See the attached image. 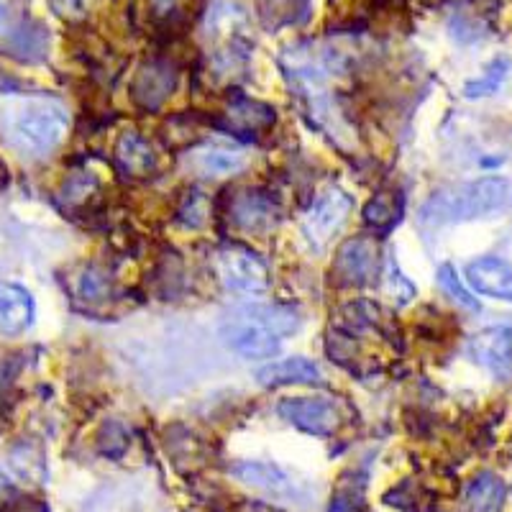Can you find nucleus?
<instances>
[{
	"instance_id": "4",
	"label": "nucleus",
	"mask_w": 512,
	"mask_h": 512,
	"mask_svg": "<svg viewBox=\"0 0 512 512\" xmlns=\"http://www.w3.org/2000/svg\"><path fill=\"white\" fill-rule=\"evenodd\" d=\"M233 477L246 484V487L272 497V500L290 502V505H300V502L310 500L308 487L303 482H297L280 464H272V461H241V464L233 466Z\"/></svg>"
},
{
	"instance_id": "16",
	"label": "nucleus",
	"mask_w": 512,
	"mask_h": 512,
	"mask_svg": "<svg viewBox=\"0 0 512 512\" xmlns=\"http://www.w3.org/2000/svg\"><path fill=\"white\" fill-rule=\"evenodd\" d=\"M505 482L497 474L482 472L466 487V507L469 512H500L505 505Z\"/></svg>"
},
{
	"instance_id": "8",
	"label": "nucleus",
	"mask_w": 512,
	"mask_h": 512,
	"mask_svg": "<svg viewBox=\"0 0 512 512\" xmlns=\"http://www.w3.org/2000/svg\"><path fill=\"white\" fill-rule=\"evenodd\" d=\"M466 282L477 295L512 303V267L500 256H482L466 267Z\"/></svg>"
},
{
	"instance_id": "10",
	"label": "nucleus",
	"mask_w": 512,
	"mask_h": 512,
	"mask_svg": "<svg viewBox=\"0 0 512 512\" xmlns=\"http://www.w3.org/2000/svg\"><path fill=\"white\" fill-rule=\"evenodd\" d=\"M336 269L351 285H364L379 272V244L374 239H364V236L349 239L338 251Z\"/></svg>"
},
{
	"instance_id": "1",
	"label": "nucleus",
	"mask_w": 512,
	"mask_h": 512,
	"mask_svg": "<svg viewBox=\"0 0 512 512\" xmlns=\"http://www.w3.org/2000/svg\"><path fill=\"white\" fill-rule=\"evenodd\" d=\"M300 326V318L285 305H246L228 315L221 326L223 344L241 359H272L282 346V336H290Z\"/></svg>"
},
{
	"instance_id": "6",
	"label": "nucleus",
	"mask_w": 512,
	"mask_h": 512,
	"mask_svg": "<svg viewBox=\"0 0 512 512\" xmlns=\"http://www.w3.org/2000/svg\"><path fill=\"white\" fill-rule=\"evenodd\" d=\"M351 198L346 195L341 187H328L313 200V205L305 213V236L310 239L313 246H326L328 241L336 236V231H341L346 221H349L351 213Z\"/></svg>"
},
{
	"instance_id": "12",
	"label": "nucleus",
	"mask_w": 512,
	"mask_h": 512,
	"mask_svg": "<svg viewBox=\"0 0 512 512\" xmlns=\"http://www.w3.org/2000/svg\"><path fill=\"white\" fill-rule=\"evenodd\" d=\"M256 379L264 387H280V384H313L320 379L318 364L305 356H290V359L272 361L256 372Z\"/></svg>"
},
{
	"instance_id": "19",
	"label": "nucleus",
	"mask_w": 512,
	"mask_h": 512,
	"mask_svg": "<svg viewBox=\"0 0 512 512\" xmlns=\"http://www.w3.org/2000/svg\"><path fill=\"white\" fill-rule=\"evenodd\" d=\"M438 282H441V287L448 292V295L454 297L456 303L464 305V308H469V310H479L477 297H474L472 292L461 285V277L456 274V269L451 267V264H443V267L438 269Z\"/></svg>"
},
{
	"instance_id": "20",
	"label": "nucleus",
	"mask_w": 512,
	"mask_h": 512,
	"mask_svg": "<svg viewBox=\"0 0 512 512\" xmlns=\"http://www.w3.org/2000/svg\"><path fill=\"white\" fill-rule=\"evenodd\" d=\"M297 11H300V0H262V21L267 26L292 24L297 21Z\"/></svg>"
},
{
	"instance_id": "13",
	"label": "nucleus",
	"mask_w": 512,
	"mask_h": 512,
	"mask_svg": "<svg viewBox=\"0 0 512 512\" xmlns=\"http://www.w3.org/2000/svg\"><path fill=\"white\" fill-rule=\"evenodd\" d=\"M175 82L177 77L175 72H172V67H167V64L162 62L146 64L134 82V95L139 103L146 105V108H157V105L172 93Z\"/></svg>"
},
{
	"instance_id": "17",
	"label": "nucleus",
	"mask_w": 512,
	"mask_h": 512,
	"mask_svg": "<svg viewBox=\"0 0 512 512\" xmlns=\"http://www.w3.org/2000/svg\"><path fill=\"white\" fill-rule=\"evenodd\" d=\"M118 162L123 164V169H128L131 175H146L152 172L157 157H154L152 146L146 144L139 134H126L118 141Z\"/></svg>"
},
{
	"instance_id": "14",
	"label": "nucleus",
	"mask_w": 512,
	"mask_h": 512,
	"mask_svg": "<svg viewBox=\"0 0 512 512\" xmlns=\"http://www.w3.org/2000/svg\"><path fill=\"white\" fill-rule=\"evenodd\" d=\"M195 164L208 177H228L241 172L249 164V157H246V152L236 149V146L205 144L195 154Z\"/></svg>"
},
{
	"instance_id": "11",
	"label": "nucleus",
	"mask_w": 512,
	"mask_h": 512,
	"mask_svg": "<svg viewBox=\"0 0 512 512\" xmlns=\"http://www.w3.org/2000/svg\"><path fill=\"white\" fill-rule=\"evenodd\" d=\"M34 297L16 282L0 280V333L18 336L34 323Z\"/></svg>"
},
{
	"instance_id": "3",
	"label": "nucleus",
	"mask_w": 512,
	"mask_h": 512,
	"mask_svg": "<svg viewBox=\"0 0 512 512\" xmlns=\"http://www.w3.org/2000/svg\"><path fill=\"white\" fill-rule=\"evenodd\" d=\"M67 126H70V118L57 100L36 98V95L16 98L8 108L6 139L16 152L41 157L62 144Z\"/></svg>"
},
{
	"instance_id": "5",
	"label": "nucleus",
	"mask_w": 512,
	"mask_h": 512,
	"mask_svg": "<svg viewBox=\"0 0 512 512\" xmlns=\"http://www.w3.org/2000/svg\"><path fill=\"white\" fill-rule=\"evenodd\" d=\"M218 272H221L223 285L231 292L241 295H262L269 287L267 264L249 249L241 246H226L216 254Z\"/></svg>"
},
{
	"instance_id": "2",
	"label": "nucleus",
	"mask_w": 512,
	"mask_h": 512,
	"mask_svg": "<svg viewBox=\"0 0 512 512\" xmlns=\"http://www.w3.org/2000/svg\"><path fill=\"white\" fill-rule=\"evenodd\" d=\"M512 200V185L505 177H482L464 185L443 187L428 198L420 216L425 223L446 226V223H466L507 208Z\"/></svg>"
},
{
	"instance_id": "9",
	"label": "nucleus",
	"mask_w": 512,
	"mask_h": 512,
	"mask_svg": "<svg viewBox=\"0 0 512 512\" xmlns=\"http://www.w3.org/2000/svg\"><path fill=\"white\" fill-rule=\"evenodd\" d=\"M469 356L495 374L512 372V326H492L469 341Z\"/></svg>"
},
{
	"instance_id": "22",
	"label": "nucleus",
	"mask_w": 512,
	"mask_h": 512,
	"mask_svg": "<svg viewBox=\"0 0 512 512\" xmlns=\"http://www.w3.org/2000/svg\"><path fill=\"white\" fill-rule=\"evenodd\" d=\"M82 295L90 297V300H100V297L108 292V277L105 274H100L98 269H93V272H88L85 277H82Z\"/></svg>"
},
{
	"instance_id": "7",
	"label": "nucleus",
	"mask_w": 512,
	"mask_h": 512,
	"mask_svg": "<svg viewBox=\"0 0 512 512\" xmlns=\"http://www.w3.org/2000/svg\"><path fill=\"white\" fill-rule=\"evenodd\" d=\"M277 413L310 436H331L341 420L338 408L328 397H287L280 402Z\"/></svg>"
},
{
	"instance_id": "15",
	"label": "nucleus",
	"mask_w": 512,
	"mask_h": 512,
	"mask_svg": "<svg viewBox=\"0 0 512 512\" xmlns=\"http://www.w3.org/2000/svg\"><path fill=\"white\" fill-rule=\"evenodd\" d=\"M233 221L249 231H264L277 223V205L269 203L259 192H246L233 205Z\"/></svg>"
},
{
	"instance_id": "23",
	"label": "nucleus",
	"mask_w": 512,
	"mask_h": 512,
	"mask_svg": "<svg viewBox=\"0 0 512 512\" xmlns=\"http://www.w3.org/2000/svg\"><path fill=\"white\" fill-rule=\"evenodd\" d=\"M3 18H6V8L0 6V24H3Z\"/></svg>"
},
{
	"instance_id": "18",
	"label": "nucleus",
	"mask_w": 512,
	"mask_h": 512,
	"mask_svg": "<svg viewBox=\"0 0 512 512\" xmlns=\"http://www.w3.org/2000/svg\"><path fill=\"white\" fill-rule=\"evenodd\" d=\"M512 62L510 57H495L492 62L484 67V72L474 80H469L464 85L466 98H487V95H495L500 90L502 82L510 77Z\"/></svg>"
},
{
	"instance_id": "21",
	"label": "nucleus",
	"mask_w": 512,
	"mask_h": 512,
	"mask_svg": "<svg viewBox=\"0 0 512 512\" xmlns=\"http://www.w3.org/2000/svg\"><path fill=\"white\" fill-rule=\"evenodd\" d=\"M231 118L236 123H241L244 118H249V126H264V123L272 121V113H269V108H264V105L259 103H251V100H241L239 105H233L231 108Z\"/></svg>"
}]
</instances>
